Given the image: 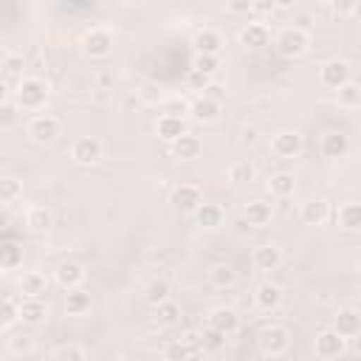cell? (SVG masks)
<instances>
[{
  "mask_svg": "<svg viewBox=\"0 0 361 361\" xmlns=\"http://www.w3.org/2000/svg\"><path fill=\"white\" fill-rule=\"evenodd\" d=\"M51 99V87L45 79L39 76H25L17 82V90H14V102L20 104V110H42Z\"/></svg>",
  "mask_w": 361,
  "mask_h": 361,
  "instance_id": "1",
  "label": "cell"
},
{
  "mask_svg": "<svg viewBox=\"0 0 361 361\" xmlns=\"http://www.w3.org/2000/svg\"><path fill=\"white\" fill-rule=\"evenodd\" d=\"M307 48H310V34L302 25H288L276 37V51L288 59H296V56L307 54Z\"/></svg>",
  "mask_w": 361,
  "mask_h": 361,
  "instance_id": "2",
  "label": "cell"
},
{
  "mask_svg": "<svg viewBox=\"0 0 361 361\" xmlns=\"http://www.w3.org/2000/svg\"><path fill=\"white\" fill-rule=\"evenodd\" d=\"M59 135H62V121L56 116H51V113H39V116H34L28 121V138L34 144H39V147L54 144Z\"/></svg>",
  "mask_w": 361,
  "mask_h": 361,
  "instance_id": "3",
  "label": "cell"
},
{
  "mask_svg": "<svg viewBox=\"0 0 361 361\" xmlns=\"http://www.w3.org/2000/svg\"><path fill=\"white\" fill-rule=\"evenodd\" d=\"M257 347H259V353L262 355H282L288 347H290V333H288V327H282V324H265L262 330H259V336H257Z\"/></svg>",
  "mask_w": 361,
  "mask_h": 361,
  "instance_id": "4",
  "label": "cell"
},
{
  "mask_svg": "<svg viewBox=\"0 0 361 361\" xmlns=\"http://www.w3.org/2000/svg\"><path fill=\"white\" fill-rule=\"evenodd\" d=\"M79 48L87 59H104L113 51V34L107 28H87L79 39Z\"/></svg>",
  "mask_w": 361,
  "mask_h": 361,
  "instance_id": "5",
  "label": "cell"
},
{
  "mask_svg": "<svg viewBox=\"0 0 361 361\" xmlns=\"http://www.w3.org/2000/svg\"><path fill=\"white\" fill-rule=\"evenodd\" d=\"M71 158L79 164V166H96L102 158H104V144L102 138L96 135H82L71 144Z\"/></svg>",
  "mask_w": 361,
  "mask_h": 361,
  "instance_id": "6",
  "label": "cell"
},
{
  "mask_svg": "<svg viewBox=\"0 0 361 361\" xmlns=\"http://www.w3.org/2000/svg\"><path fill=\"white\" fill-rule=\"evenodd\" d=\"M319 82H322L324 87H333V90L344 87L347 82H353V68H350V62H347V59H338V56L322 62V68H319Z\"/></svg>",
  "mask_w": 361,
  "mask_h": 361,
  "instance_id": "7",
  "label": "cell"
},
{
  "mask_svg": "<svg viewBox=\"0 0 361 361\" xmlns=\"http://www.w3.org/2000/svg\"><path fill=\"white\" fill-rule=\"evenodd\" d=\"M172 209L180 212V214H195L206 200H203V192L195 186V183H180L172 189V197H169Z\"/></svg>",
  "mask_w": 361,
  "mask_h": 361,
  "instance_id": "8",
  "label": "cell"
},
{
  "mask_svg": "<svg viewBox=\"0 0 361 361\" xmlns=\"http://www.w3.org/2000/svg\"><path fill=\"white\" fill-rule=\"evenodd\" d=\"M85 276H87V271H85V265H82L79 259H62V262L54 268V279H56V285L65 288V290L82 288Z\"/></svg>",
  "mask_w": 361,
  "mask_h": 361,
  "instance_id": "9",
  "label": "cell"
},
{
  "mask_svg": "<svg viewBox=\"0 0 361 361\" xmlns=\"http://www.w3.org/2000/svg\"><path fill=\"white\" fill-rule=\"evenodd\" d=\"M302 147H305V138H302V133H296V130H279V133H274V138H271V149H274L279 158H296V155L302 152Z\"/></svg>",
  "mask_w": 361,
  "mask_h": 361,
  "instance_id": "10",
  "label": "cell"
},
{
  "mask_svg": "<svg viewBox=\"0 0 361 361\" xmlns=\"http://www.w3.org/2000/svg\"><path fill=\"white\" fill-rule=\"evenodd\" d=\"M209 327L217 330V333H223L228 338V336H234L240 330V313L234 307H228V305H217L209 313Z\"/></svg>",
  "mask_w": 361,
  "mask_h": 361,
  "instance_id": "11",
  "label": "cell"
},
{
  "mask_svg": "<svg viewBox=\"0 0 361 361\" xmlns=\"http://www.w3.org/2000/svg\"><path fill=\"white\" fill-rule=\"evenodd\" d=\"M313 347H316V355H319V358H338V355L344 353V347H347V338L338 336L333 327H327V330H322V333L316 336Z\"/></svg>",
  "mask_w": 361,
  "mask_h": 361,
  "instance_id": "12",
  "label": "cell"
},
{
  "mask_svg": "<svg viewBox=\"0 0 361 361\" xmlns=\"http://www.w3.org/2000/svg\"><path fill=\"white\" fill-rule=\"evenodd\" d=\"M282 259H285V254H282V248L276 243H262L251 254V262H254L257 271H276L282 265Z\"/></svg>",
  "mask_w": 361,
  "mask_h": 361,
  "instance_id": "13",
  "label": "cell"
},
{
  "mask_svg": "<svg viewBox=\"0 0 361 361\" xmlns=\"http://www.w3.org/2000/svg\"><path fill=\"white\" fill-rule=\"evenodd\" d=\"M271 42V31L262 23H248L240 28V45L248 51H262Z\"/></svg>",
  "mask_w": 361,
  "mask_h": 361,
  "instance_id": "14",
  "label": "cell"
},
{
  "mask_svg": "<svg viewBox=\"0 0 361 361\" xmlns=\"http://www.w3.org/2000/svg\"><path fill=\"white\" fill-rule=\"evenodd\" d=\"M319 149H322V155H324V158L338 161V158H344V155L350 152V138H347L344 133H338V130H330V133H324V135H322Z\"/></svg>",
  "mask_w": 361,
  "mask_h": 361,
  "instance_id": "15",
  "label": "cell"
},
{
  "mask_svg": "<svg viewBox=\"0 0 361 361\" xmlns=\"http://www.w3.org/2000/svg\"><path fill=\"white\" fill-rule=\"evenodd\" d=\"M195 45V54H212V56H220L223 51V34L217 28H200L192 39Z\"/></svg>",
  "mask_w": 361,
  "mask_h": 361,
  "instance_id": "16",
  "label": "cell"
},
{
  "mask_svg": "<svg viewBox=\"0 0 361 361\" xmlns=\"http://www.w3.org/2000/svg\"><path fill=\"white\" fill-rule=\"evenodd\" d=\"M155 133H158L161 141L175 144L180 135L189 133V130H186V118H178V116H161V118L155 121Z\"/></svg>",
  "mask_w": 361,
  "mask_h": 361,
  "instance_id": "17",
  "label": "cell"
},
{
  "mask_svg": "<svg viewBox=\"0 0 361 361\" xmlns=\"http://www.w3.org/2000/svg\"><path fill=\"white\" fill-rule=\"evenodd\" d=\"M254 302H257L259 310L271 313V310H276L282 305V288L276 282H259L257 290H254Z\"/></svg>",
  "mask_w": 361,
  "mask_h": 361,
  "instance_id": "18",
  "label": "cell"
},
{
  "mask_svg": "<svg viewBox=\"0 0 361 361\" xmlns=\"http://www.w3.org/2000/svg\"><path fill=\"white\" fill-rule=\"evenodd\" d=\"M333 330H336L338 336H344V338L358 336V333H361V313L353 310V307H341V310L336 313V319H333Z\"/></svg>",
  "mask_w": 361,
  "mask_h": 361,
  "instance_id": "19",
  "label": "cell"
},
{
  "mask_svg": "<svg viewBox=\"0 0 361 361\" xmlns=\"http://www.w3.org/2000/svg\"><path fill=\"white\" fill-rule=\"evenodd\" d=\"M20 293L23 299H42L48 293V279L39 271H25L20 276Z\"/></svg>",
  "mask_w": 361,
  "mask_h": 361,
  "instance_id": "20",
  "label": "cell"
},
{
  "mask_svg": "<svg viewBox=\"0 0 361 361\" xmlns=\"http://www.w3.org/2000/svg\"><path fill=\"white\" fill-rule=\"evenodd\" d=\"M48 319V302L45 299H20V322L23 324H42Z\"/></svg>",
  "mask_w": 361,
  "mask_h": 361,
  "instance_id": "21",
  "label": "cell"
},
{
  "mask_svg": "<svg viewBox=\"0 0 361 361\" xmlns=\"http://www.w3.org/2000/svg\"><path fill=\"white\" fill-rule=\"evenodd\" d=\"M220 110H223V104L209 99V96H197L192 102V118L200 121V124H214L220 118Z\"/></svg>",
  "mask_w": 361,
  "mask_h": 361,
  "instance_id": "22",
  "label": "cell"
},
{
  "mask_svg": "<svg viewBox=\"0 0 361 361\" xmlns=\"http://www.w3.org/2000/svg\"><path fill=\"white\" fill-rule=\"evenodd\" d=\"M299 217H302V223H307V226H322V223L330 220V203L322 200V197H313V200L302 203Z\"/></svg>",
  "mask_w": 361,
  "mask_h": 361,
  "instance_id": "23",
  "label": "cell"
},
{
  "mask_svg": "<svg viewBox=\"0 0 361 361\" xmlns=\"http://www.w3.org/2000/svg\"><path fill=\"white\" fill-rule=\"evenodd\" d=\"M243 217L248 220V226L262 228V226L271 223V217H274V206H271L268 200H248V203L243 206Z\"/></svg>",
  "mask_w": 361,
  "mask_h": 361,
  "instance_id": "24",
  "label": "cell"
},
{
  "mask_svg": "<svg viewBox=\"0 0 361 361\" xmlns=\"http://www.w3.org/2000/svg\"><path fill=\"white\" fill-rule=\"evenodd\" d=\"M169 149H172V158H178V161H195V158L200 155L203 144H200L197 135L186 133V135H180L175 144H169Z\"/></svg>",
  "mask_w": 361,
  "mask_h": 361,
  "instance_id": "25",
  "label": "cell"
},
{
  "mask_svg": "<svg viewBox=\"0 0 361 361\" xmlns=\"http://www.w3.org/2000/svg\"><path fill=\"white\" fill-rule=\"evenodd\" d=\"M336 223L347 231H361V200H347L336 212Z\"/></svg>",
  "mask_w": 361,
  "mask_h": 361,
  "instance_id": "26",
  "label": "cell"
},
{
  "mask_svg": "<svg viewBox=\"0 0 361 361\" xmlns=\"http://www.w3.org/2000/svg\"><path fill=\"white\" fill-rule=\"evenodd\" d=\"M90 305H93V299H90V290H85V288H73L65 293V313L68 316H85L90 310Z\"/></svg>",
  "mask_w": 361,
  "mask_h": 361,
  "instance_id": "27",
  "label": "cell"
},
{
  "mask_svg": "<svg viewBox=\"0 0 361 361\" xmlns=\"http://www.w3.org/2000/svg\"><path fill=\"white\" fill-rule=\"evenodd\" d=\"M209 282H212L214 288H220V290L234 288V285H237V271H234V265H228V262H214V265L209 268Z\"/></svg>",
  "mask_w": 361,
  "mask_h": 361,
  "instance_id": "28",
  "label": "cell"
},
{
  "mask_svg": "<svg viewBox=\"0 0 361 361\" xmlns=\"http://www.w3.org/2000/svg\"><path fill=\"white\" fill-rule=\"evenodd\" d=\"M152 319L158 327H175L180 322V305L175 299H166V302L152 307Z\"/></svg>",
  "mask_w": 361,
  "mask_h": 361,
  "instance_id": "29",
  "label": "cell"
},
{
  "mask_svg": "<svg viewBox=\"0 0 361 361\" xmlns=\"http://www.w3.org/2000/svg\"><path fill=\"white\" fill-rule=\"evenodd\" d=\"M25 226L31 231H48L54 226V212L48 206H31L25 212Z\"/></svg>",
  "mask_w": 361,
  "mask_h": 361,
  "instance_id": "30",
  "label": "cell"
},
{
  "mask_svg": "<svg viewBox=\"0 0 361 361\" xmlns=\"http://www.w3.org/2000/svg\"><path fill=\"white\" fill-rule=\"evenodd\" d=\"M268 189H271V195H276V197H290V195L296 192V178H293V172H274V175L268 178Z\"/></svg>",
  "mask_w": 361,
  "mask_h": 361,
  "instance_id": "31",
  "label": "cell"
},
{
  "mask_svg": "<svg viewBox=\"0 0 361 361\" xmlns=\"http://www.w3.org/2000/svg\"><path fill=\"white\" fill-rule=\"evenodd\" d=\"M228 180L234 186H248V183L257 180V166L251 161H237V164L228 166Z\"/></svg>",
  "mask_w": 361,
  "mask_h": 361,
  "instance_id": "32",
  "label": "cell"
},
{
  "mask_svg": "<svg viewBox=\"0 0 361 361\" xmlns=\"http://www.w3.org/2000/svg\"><path fill=\"white\" fill-rule=\"evenodd\" d=\"M195 220H197V226H203V228H217L220 223H223V209L217 206V203H203L197 212H195Z\"/></svg>",
  "mask_w": 361,
  "mask_h": 361,
  "instance_id": "33",
  "label": "cell"
},
{
  "mask_svg": "<svg viewBox=\"0 0 361 361\" xmlns=\"http://www.w3.org/2000/svg\"><path fill=\"white\" fill-rule=\"evenodd\" d=\"M0 68H3V79H6V82H8V79H14V76L25 79V76H23L25 59H23V54H17V51H6V54H3V59H0Z\"/></svg>",
  "mask_w": 361,
  "mask_h": 361,
  "instance_id": "34",
  "label": "cell"
},
{
  "mask_svg": "<svg viewBox=\"0 0 361 361\" xmlns=\"http://www.w3.org/2000/svg\"><path fill=\"white\" fill-rule=\"evenodd\" d=\"M23 265V245L20 243H6L0 248V268L3 271H14Z\"/></svg>",
  "mask_w": 361,
  "mask_h": 361,
  "instance_id": "35",
  "label": "cell"
},
{
  "mask_svg": "<svg viewBox=\"0 0 361 361\" xmlns=\"http://www.w3.org/2000/svg\"><path fill=\"white\" fill-rule=\"evenodd\" d=\"M164 361H189L195 353L189 350V344L183 341V338H172V341H166L164 344Z\"/></svg>",
  "mask_w": 361,
  "mask_h": 361,
  "instance_id": "36",
  "label": "cell"
},
{
  "mask_svg": "<svg viewBox=\"0 0 361 361\" xmlns=\"http://www.w3.org/2000/svg\"><path fill=\"white\" fill-rule=\"evenodd\" d=\"M336 102L341 107H361V85L358 82H347L344 87L336 90Z\"/></svg>",
  "mask_w": 361,
  "mask_h": 361,
  "instance_id": "37",
  "label": "cell"
},
{
  "mask_svg": "<svg viewBox=\"0 0 361 361\" xmlns=\"http://www.w3.org/2000/svg\"><path fill=\"white\" fill-rule=\"evenodd\" d=\"M20 195H23V183H20L14 175H6V178L0 180V200H3V206H11Z\"/></svg>",
  "mask_w": 361,
  "mask_h": 361,
  "instance_id": "38",
  "label": "cell"
},
{
  "mask_svg": "<svg viewBox=\"0 0 361 361\" xmlns=\"http://www.w3.org/2000/svg\"><path fill=\"white\" fill-rule=\"evenodd\" d=\"M147 302L155 307V305H161V302H166L169 299V282L166 279H152L149 285H147Z\"/></svg>",
  "mask_w": 361,
  "mask_h": 361,
  "instance_id": "39",
  "label": "cell"
},
{
  "mask_svg": "<svg viewBox=\"0 0 361 361\" xmlns=\"http://www.w3.org/2000/svg\"><path fill=\"white\" fill-rule=\"evenodd\" d=\"M17 322H20V302H17L14 296H6V299H3V319H0V327H3V330H11Z\"/></svg>",
  "mask_w": 361,
  "mask_h": 361,
  "instance_id": "40",
  "label": "cell"
},
{
  "mask_svg": "<svg viewBox=\"0 0 361 361\" xmlns=\"http://www.w3.org/2000/svg\"><path fill=\"white\" fill-rule=\"evenodd\" d=\"M192 71H200L206 76H214L220 71V56H212V54H195L192 59Z\"/></svg>",
  "mask_w": 361,
  "mask_h": 361,
  "instance_id": "41",
  "label": "cell"
},
{
  "mask_svg": "<svg viewBox=\"0 0 361 361\" xmlns=\"http://www.w3.org/2000/svg\"><path fill=\"white\" fill-rule=\"evenodd\" d=\"M54 361H87V350L82 344H62L54 353Z\"/></svg>",
  "mask_w": 361,
  "mask_h": 361,
  "instance_id": "42",
  "label": "cell"
},
{
  "mask_svg": "<svg viewBox=\"0 0 361 361\" xmlns=\"http://www.w3.org/2000/svg\"><path fill=\"white\" fill-rule=\"evenodd\" d=\"M209 85H212V76H206V73L189 68V73H186V87H189V90H195V93L203 96V93L209 90Z\"/></svg>",
  "mask_w": 361,
  "mask_h": 361,
  "instance_id": "43",
  "label": "cell"
},
{
  "mask_svg": "<svg viewBox=\"0 0 361 361\" xmlns=\"http://www.w3.org/2000/svg\"><path fill=\"white\" fill-rule=\"evenodd\" d=\"M8 350H11L14 355H28V353L34 350V338H31L28 333H17V336L8 338Z\"/></svg>",
  "mask_w": 361,
  "mask_h": 361,
  "instance_id": "44",
  "label": "cell"
},
{
  "mask_svg": "<svg viewBox=\"0 0 361 361\" xmlns=\"http://www.w3.org/2000/svg\"><path fill=\"white\" fill-rule=\"evenodd\" d=\"M186 113H192V104H189L186 99H166V102H164V116L186 118Z\"/></svg>",
  "mask_w": 361,
  "mask_h": 361,
  "instance_id": "45",
  "label": "cell"
},
{
  "mask_svg": "<svg viewBox=\"0 0 361 361\" xmlns=\"http://www.w3.org/2000/svg\"><path fill=\"white\" fill-rule=\"evenodd\" d=\"M17 110H20V104L14 99H3L0 102V127H11L17 121Z\"/></svg>",
  "mask_w": 361,
  "mask_h": 361,
  "instance_id": "46",
  "label": "cell"
},
{
  "mask_svg": "<svg viewBox=\"0 0 361 361\" xmlns=\"http://www.w3.org/2000/svg\"><path fill=\"white\" fill-rule=\"evenodd\" d=\"M200 333H203V350H206V353H217V350L226 344V336L217 333V330H212V327H206V330H200Z\"/></svg>",
  "mask_w": 361,
  "mask_h": 361,
  "instance_id": "47",
  "label": "cell"
},
{
  "mask_svg": "<svg viewBox=\"0 0 361 361\" xmlns=\"http://www.w3.org/2000/svg\"><path fill=\"white\" fill-rule=\"evenodd\" d=\"M180 338L189 344V350H192V353L203 350V333H200V330H186V333H180Z\"/></svg>",
  "mask_w": 361,
  "mask_h": 361,
  "instance_id": "48",
  "label": "cell"
},
{
  "mask_svg": "<svg viewBox=\"0 0 361 361\" xmlns=\"http://www.w3.org/2000/svg\"><path fill=\"white\" fill-rule=\"evenodd\" d=\"M251 11L254 14H271V11H276V0H251Z\"/></svg>",
  "mask_w": 361,
  "mask_h": 361,
  "instance_id": "49",
  "label": "cell"
},
{
  "mask_svg": "<svg viewBox=\"0 0 361 361\" xmlns=\"http://www.w3.org/2000/svg\"><path fill=\"white\" fill-rule=\"evenodd\" d=\"M257 141H259V130H257V127H245L243 135H240V144H243V147H254Z\"/></svg>",
  "mask_w": 361,
  "mask_h": 361,
  "instance_id": "50",
  "label": "cell"
},
{
  "mask_svg": "<svg viewBox=\"0 0 361 361\" xmlns=\"http://www.w3.org/2000/svg\"><path fill=\"white\" fill-rule=\"evenodd\" d=\"M228 14H248L251 11V0H237V3H228L226 6Z\"/></svg>",
  "mask_w": 361,
  "mask_h": 361,
  "instance_id": "51",
  "label": "cell"
},
{
  "mask_svg": "<svg viewBox=\"0 0 361 361\" xmlns=\"http://www.w3.org/2000/svg\"><path fill=\"white\" fill-rule=\"evenodd\" d=\"M138 96H141V99H144V102H155V99H158V96H161V93H155V85H144V87H141V93H138Z\"/></svg>",
  "mask_w": 361,
  "mask_h": 361,
  "instance_id": "52",
  "label": "cell"
},
{
  "mask_svg": "<svg viewBox=\"0 0 361 361\" xmlns=\"http://www.w3.org/2000/svg\"><path fill=\"white\" fill-rule=\"evenodd\" d=\"M203 96H209V99H214V102H220V104H223V87H220V85H214V82L209 85V90H206Z\"/></svg>",
  "mask_w": 361,
  "mask_h": 361,
  "instance_id": "53",
  "label": "cell"
},
{
  "mask_svg": "<svg viewBox=\"0 0 361 361\" xmlns=\"http://www.w3.org/2000/svg\"><path fill=\"white\" fill-rule=\"evenodd\" d=\"M336 14H353V3H333L330 6Z\"/></svg>",
  "mask_w": 361,
  "mask_h": 361,
  "instance_id": "54",
  "label": "cell"
},
{
  "mask_svg": "<svg viewBox=\"0 0 361 361\" xmlns=\"http://www.w3.org/2000/svg\"><path fill=\"white\" fill-rule=\"evenodd\" d=\"M276 8L288 11V8H293V0H276Z\"/></svg>",
  "mask_w": 361,
  "mask_h": 361,
  "instance_id": "55",
  "label": "cell"
},
{
  "mask_svg": "<svg viewBox=\"0 0 361 361\" xmlns=\"http://www.w3.org/2000/svg\"><path fill=\"white\" fill-rule=\"evenodd\" d=\"M353 17H355V20H361V0H358V3H353Z\"/></svg>",
  "mask_w": 361,
  "mask_h": 361,
  "instance_id": "56",
  "label": "cell"
},
{
  "mask_svg": "<svg viewBox=\"0 0 361 361\" xmlns=\"http://www.w3.org/2000/svg\"><path fill=\"white\" fill-rule=\"evenodd\" d=\"M161 361H164V358H161Z\"/></svg>",
  "mask_w": 361,
  "mask_h": 361,
  "instance_id": "57",
  "label": "cell"
}]
</instances>
